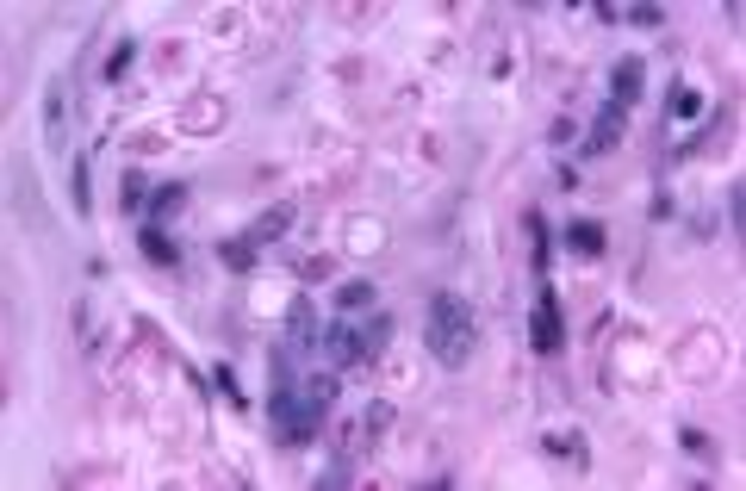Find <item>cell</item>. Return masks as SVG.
I'll return each mask as SVG.
<instances>
[{"label":"cell","instance_id":"obj_1","mask_svg":"<svg viewBox=\"0 0 746 491\" xmlns=\"http://www.w3.org/2000/svg\"><path fill=\"white\" fill-rule=\"evenodd\" d=\"M423 336H429V355H436L442 367H467L473 342H479L473 305L461 293H436V299H429V317H423Z\"/></svg>","mask_w":746,"mask_h":491},{"label":"cell","instance_id":"obj_2","mask_svg":"<svg viewBox=\"0 0 746 491\" xmlns=\"http://www.w3.org/2000/svg\"><path fill=\"white\" fill-rule=\"evenodd\" d=\"M529 349L535 355H560L566 349V324H560V293H554V286H541V299L529 311Z\"/></svg>","mask_w":746,"mask_h":491},{"label":"cell","instance_id":"obj_3","mask_svg":"<svg viewBox=\"0 0 746 491\" xmlns=\"http://www.w3.org/2000/svg\"><path fill=\"white\" fill-rule=\"evenodd\" d=\"M44 150L69 156V94H63V81L44 88Z\"/></svg>","mask_w":746,"mask_h":491},{"label":"cell","instance_id":"obj_4","mask_svg":"<svg viewBox=\"0 0 746 491\" xmlns=\"http://www.w3.org/2000/svg\"><path fill=\"white\" fill-rule=\"evenodd\" d=\"M324 342V330H318V305L311 299H293V317H286V349L293 355H311Z\"/></svg>","mask_w":746,"mask_h":491},{"label":"cell","instance_id":"obj_5","mask_svg":"<svg viewBox=\"0 0 746 491\" xmlns=\"http://www.w3.org/2000/svg\"><path fill=\"white\" fill-rule=\"evenodd\" d=\"M641 88H647V63H641V56H622V63L610 69V106H635L641 100Z\"/></svg>","mask_w":746,"mask_h":491},{"label":"cell","instance_id":"obj_6","mask_svg":"<svg viewBox=\"0 0 746 491\" xmlns=\"http://www.w3.org/2000/svg\"><path fill=\"white\" fill-rule=\"evenodd\" d=\"M604 243H610V230L597 224V218H572V224H566V249L579 255V262H597V255H604Z\"/></svg>","mask_w":746,"mask_h":491},{"label":"cell","instance_id":"obj_7","mask_svg":"<svg viewBox=\"0 0 746 491\" xmlns=\"http://www.w3.org/2000/svg\"><path fill=\"white\" fill-rule=\"evenodd\" d=\"M318 349H324L330 367H355V361H361V330H355V324H330Z\"/></svg>","mask_w":746,"mask_h":491},{"label":"cell","instance_id":"obj_8","mask_svg":"<svg viewBox=\"0 0 746 491\" xmlns=\"http://www.w3.org/2000/svg\"><path fill=\"white\" fill-rule=\"evenodd\" d=\"M622 125H628V112L604 100V112H597V125H591V137H585V156H610L616 137H622Z\"/></svg>","mask_w":746,"mask_h":491},{"label":"cell","instance_id":"obj_9","mask_svg":"<svg viewBox=\"0 0 746 491\" xmlns=\"http://www.w3.org/2000/svg\"><path fill=\"white\" fill-rule=\"evenodd\" d=\"M137 249L150 255L156 268H181V249L168 243V230H162V224H143V230H137Z\"/></svg>","mask_w":746,"mask_h":491},{"label":"cell","instance_id":"obj_10","mask_svg":"<svg viewBox=\"0 0 746 491\" xmlns=\"http://www.w3.org/2000/svg\"><path fill=\"white\" fill-rule=\"evenodd\" d=\"M541 448H548L554 460H572V467H585V436H579V429H548V436H541Z\"/></svg>","mask_w":746,"mask_h":491},{"label":"cell","instance_id":"obj_11","mask_svg":"<svg viewBox=\"0 0 746 491\" xmlns=\"http://www.w3.org/2000/svg\"><path fill=\"white\" fill-rule=\"evenodd\" d=\"M187 206V187L181 181H162L156 193H150V206H143V218H150V224H162V218H175Z\"/></svg>","mask_w":746,"mask_h":491},{"label":"cell","instance_id":"obj_12","mask_svg":"<svg viewBox=\"0 0 746 491\" xmlns=\"http://www.w3.org/2000/svg\"><path fill=\"white\" fill-rule=\"evenodd\" d=\"M255 249H262V243H255L249 230H243V237H224V243H218V262H224V268H237V274H249V268H255Z\"/></svg>","mask_w":746,"mask_h":491},{"label":"cell","instance_id":"obj_13","mask_svg":"<svg viewBox=\"0 0 746 491\" xmlns=\"http://www.w3.org/2000/svg\"><path fill=\"white\" fill-rule=\"evenodd\" d=\"M386 342H392V317L380 311L373 324H361V361H380V355H386Z\"/></svg>","mask_w":746,"mask_h":491},{"label":"cell","instance_id":"obj_14","mask_svg":"<svg viewBox=\"0 0 746 491\" xmlns=\"http://www.w3.org/2000/svg\"><path fill=\"white\" fill-rule=\"evenodd\" d=\"M286 224H293V206H268L262 218H255L249 237H255V243H274V237H286Z\"/></svg>","mask_w":746,"mask_h":491},{"label":"cell","instance_id":"obj_15","mask_svg":"<svg viewBox=\"0 0 746 491\" xmlns=\"http://www.w3.org/2000/svg\"><path fill=\"white\" fill-rule=\"evenodd\" d=\"M529 237H535V255H529L535 274H548V262H554V237H548V218H541V212H529Z\"/></svg>","mask_w":746,"mask_h":491},{"label":"cell","instance_id":"obj_16","mask_svg":"<svg viewBox=\"0 0 746 491\" xmlns=\"http://www.w3.org/2000/svg\"><path fill=\"white\" fill-rule=\"evenodd\" d=\"M373 299H380V293H373V286L367 280H349V286H342V293H336V311H373Z\"/></svg>","mask_w":746,"mask_h":491},{"label":"cell","instance_id":"obj_17","mask_svg":"<svg viewBox=\"0 0 746 491\" xmlns=\"http://www.w3.org/2000/svg\"><path fill=\"white\" fill-rule=\"evenodd\" d=\"M131 63H137V38H119V44H112V56H106V69H100V75H106V81H125V69H131Z\"/></svg>","mask_w":746,"mask_h":491},{"label":"cell","instance_id":"obj_18","mask_svg":"<svg viewBox=\"0 0 746 491\" xmlns=\"http://www.w3.org/2000/svg\"><path fill=\"white\" fill-rule=\"evenodd\" d=\"M119 206H125V212H143V206H150V199H143V175H137V168H125V175H119Z\"/></svg>","mask_w":746,"mask_h":491},{"label":"cell","instance_id":"obj_19","mask_svg":"<svg viewBox=\"0 0 746 491\" xmlns=\"http://www.w3.org/2000/svg\"><path fill=\"white\" fill-rule=\"evenodd\" d=\"M69 199H75V212H88V162H69Z\"/></svg>","mask_w":746,"mask_h":491},{"label":"cell","instance_id":"obj_20","mask_svg":"<svg viewBox=\"0 0 746 491\" xmlns=\"http://www.w3.org/2000/svg\"><path fill=\"white\" fill-rule=\"evenodd\" d=\"M678 442H684V454H691V460H715V442L703 436V429H678Z\"/></svg>","mask_w":746,"mask_h":491},{"label":"cell","instance_id":"obj_21","mask_svg":"<svg viewBox=\"0 0 746 491\" xmlns=\"http://www.w3.org/2000/svg\"><path fill=\"white\" fill-rule=\"evenodd\" d=\"M697 112H703V94H697V88H678V94H672V119H697Z\"/></svg>","mask_w":746,"mask_h":491},{"label":"cell","instance_id":"obj_22","mask_svg":"<svg viewBox=\"0 0 746 491\" xmlns=\"http://www.w3.org/2000/svg\"><path fill=\"white\" fill-rule=\"evenodd\" d=\"M218 392H224V404H243V392H237V373H231V367H218Z\"/></svg>","mask_w":746,"mask_h":491}]
</instances>
